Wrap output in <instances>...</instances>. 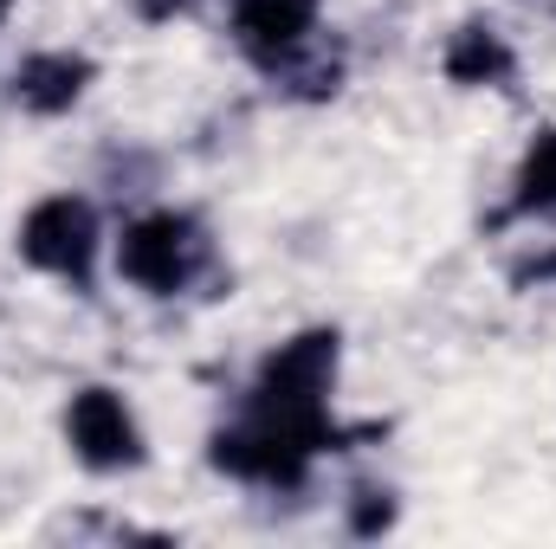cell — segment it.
Segmentation results:
<instances>
[{
  "instance_id": "8fae6325",
  "label": "cell",
  "mask_w": 556,
  "mask_h": 549,
  "mask_svg": "<svg viewBox=\"0 0 556 549\" xmlns=\"http://www.w3.org/2000/svg\"><path fill=\"white\" fill-rule=\"evenodd\" d=\"M130 7H137L142 20H175V13H188L194 0H130Z\"/></svg>"
},
{
  "instance_id": "52a82bcc",
  "label": "cell",
  "mask_w": 556,
  "mask_h": 549,
  "mask_svg": "<svg viewBox=\"0 0 556 549\" xmlns=\"http://www.w3.org/2000/svg\"><path fill=\"white\" fill-rule=\"evenodd\" d=\"M91 78H98V65H91L85 52H33V59H20V72H13V98H20L33 117H65V111L91 91Z\"/></svg>"
},
{
  "instance_id": "5b68a950",
  "label": "cell",
  "mask_w": 556,
  "mask_h": 549,
  "mask_svg": "<svg viewBox=\"0 0 556 549\" xmlns=\"http://www.w3.org/2000/svg\"><path fill=\"white\" fill-rule=\"evenodd\" d=\"M65 439L78 465L91 472H137L142 465V426L117 388H78L65 408Z\"/></svg>"
},
{
  "instance_id": "3957f363",
  "label": "cell",
  "mask_w": 556,
  "mask_h": 549,
  "mask_svg": "<svg viewBox=\"0 0 556 549\" xmlns=\"http://www.w3.org/2000/svg\"><path fill=\"white\" fill-rule=\"evenodd\" d=\"M207 259H214V246H207L201 220L194 214H175V207L137 214L124 227V240H117V272L130 278L137 291H149V297L188 291L194 278L207 272Z\"/></svg>"
},
{
  "instance_id": "4fadbf2b",
  "label": "cell",
  "mask_w": 556,
  "mask_h": 549,
  "mask_svg": "<svg viewBox=\"0 0 556 549\" xmlns=\"http://www.w3.org/2000/svg\"><path fill=\"white\" fill-rule=\"evenodd\" d=\"M7 7H13V0H0V20H7Z\"/></svg>"
},
{
  "instance_id": "7a4b0ae2",
  "label": "cell",
  "mask_w": 556,
  "mask_h": 549,
  "mask_svg": "<svg viewBox=\"0 0 556 549\" xmlns=\"http://www.w3.org/2000/svg\"><path fill=\"white\" fill-rule=\"evenodd\" d=\"M337 362H343V336L337 330H298V336H285L273 356L260 362L253 388H247V413L324 426L330 420L324 401L337 388Z\"/></svg>"
},
{
  "instance_id": "30bf717a",
  "label": "cell",
  "mask_w": 556,
  "mask_h": 549,
  "mask_svg": "<svg viewBox=\"0 0 556 549\" xmlns=\"http://www.w3.org/2000/svg\"><path fill=\"white\" fill-rule=\"evenodd\" d=\"M350 524H356V537H376V531H389L395 524V491H356V511H350Z\"/></svg>"
},
{
  "instance_id": "277c9868",
  "label": "cell",
  "mask_w": 556,
  "mask_h": 549,
  "mask_svg": "<svg viewBox=\"0 0 556 549\" xmlns=\"http://www.w3.org/2000/svg\"><path fill=\"white\" fill-rule=\"evenodd\" d=\"M20 259L46 278H65L78 291H91L98 278V246H104V227H98V207L85 194H46L26 220H20Z\"/></svg>"
},
{
  "instance_id": "ba28073f",
  "label": "cell",
  "mask_w": 556,
  "mask_h": 549,
  "mask_svg": "<svg viewBox=\"0 0 556 549\" xmlns=\"http://www.w3.org/2000/svg\"><path fill=\"white\" fill-rule=\"evenodd\" d=\"M511 72H518V59H511V46H505L498 26L466 20V26L446 39V78H453V85H466V91H498V85H511Z\"/></svg>"
},
{
  "instance_id": "6da1fadb",
  "label": "cell",
  "mask_w": 556,
  "mask_h": 549,
  "mask_svg": "<svg viewBox=\"0 0 556 549\" xmlns=\"http://www.w3.org/2000/svg\"><path fill=\"white\" fill-rule=\"evenodd\" d=\"M343 446V426L324 420V426H304V420H266V413H247L240 426H220L207 439V459L247 485H273V491H298L311 459L317 452H337Z\"/></svg>"
},
{
  "instance_id": "9c48e42d",
  "label": "cell",
  "mask_w": 556,
  "mask_h": 549,
  "mask_svg": "<svg viewBox=\"0 0 556 549\" xmlns=\"http://www.w3.org/2000/svg\"><path fill=\"white\" fill-rule=\"evenodd\" d=\"M511 188H518V194H511L518 214H556V130H544V137L525 149Z\"/></svg>"
},
{
  "instance_id": "7c38bea8",
  "label": "cell",
  "mask_w": 556,
  "mask_h": 549,
  "mask_svg": "<svg viewBox=\"0 0 556 549\" xmlns=\"http://www.w3.org/2000/svg\"><path fill=\"white\" fill-rule=\"evenodd\" d=\"M518 284H556V253L531 259V266H518Z\"/></svg>"
},
{
  "instance_id": "8992f818",
  "label": "cell",
  "mask_w": 556,
  "mask_h": 549,
  "mask_svg": "<svg viewBox=\"0 0 556 549\" xmlns=\"http://www.w3.org/2000/svg\"><path fill=\"white\" fill-rule=\"evenodd\" d=\"M317 20H324V0H233V39L273 78L304 46H317Z\"/></svg>"
}]
</instances>
